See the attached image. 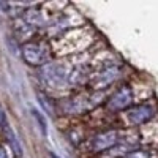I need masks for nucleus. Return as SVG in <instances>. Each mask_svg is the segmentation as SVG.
Returning a JSON list of instances; mask_svg holds the SVG:
<instances>
[{
    "label": "nucleus",
    "instance_id": "nucleus-10",
    "mask_svg": "<svg viewBox=\"0 0 158 158\" xmlns=\"http://www.w3.org/2000/svg\"><path fill=\"white\" fill-rule=\"evenodd\" d=\"M0 120H2V112H0Z\"/></svg>",
    "mask_w": 158,
    "mask_h": 158
},
{
    "label": "nucleus",
    "instance_id": "nucleus-1",
    "mask_svg": "<svg viewBox=\"0 0 158 158\" xmlns=\"http://www.w3.org/2000/svg\"><path fill=\"white\" fill-rule=\"evenodd\" d=\"M43 79L49 85L59 87L67 81V70L62 65H48L43 68Z\"/></svg>",
    "mask_w": 158,
    "mask_h": 158
},
{
    "label": "nucleus",
    "instance_id": "nucleus-9",
    "mask_svg": "<svg viewBox=\"0 0 158 158\" xmlns=\"http://www.w3.org/2000/svg\"><path fill=\"white\" fill-rule=\"evenodd\" d=\"M0 158H8V155H6V152L0 147Z\"/></svg>",
    "mask_w": 158,
    "mask_h": 158
},
{
    "label": "nucleus",
    "instance_id": "nucleus-7",
    "mask_svg": "<svg viewBox=\"0 0 158 158\" xmlns=\"http://www.w3.org/2000/svg\"><path fill=\"white\" fill-rule=\"evenodd\" d=\"M115 74V70H108V71H104V73H101L98 77H97V85L98 87H101V85H106V84H109L111 81H112V79L115 77L114 76Z\"/></svg>",
    "mask_w": 158,
    "mask_h": 158
},
{
    "label": "nucleus",
    "instance_id": "nucleus-5",
    "mask_svg": "<svg viewBox=\"0 0 158 158\" xmlns=\"http://www.w3.org/2000/svg\"><path fill=\"white\" fill-rule=\"evenodd\" d=\"M153 115V109L149 106H139L128 112V120L131 123H142Z\"/></svg>",
    "mask_w": 158,
    "mask_h": 158
},
{
    "label": "nucleus",
    "instance_id": "nucleus-3",
    "mask_svg": "<svg viewBox=\"0 0 158 158\" xmlns=\"http://www.w3.org/2000/svg\"><path fill=\"white\" fill-rule=\"evenodd\" d=\"M131 103V90L128 87H122L117 90L114 97L109 100V108L112 109H123Z\"/></svg>",
    "mask_w": 158,
    "mask_h": 158
},
{
    "label": "nucleus",
    "instance_id": "nucleus-6",
    "mask_svg": "<svg viewBox=\"0 0 158 158\" xmlns=\"http://www.w3.org/2000/svg\"><path fill=\"white\" fill-rule=\"evenodd\" d=\"M5 135H6V139H8V142H10L11 149L15 150L16 156H21V155H22V149H21V146H19V142H18V139H16L15 133H13V131H11L10 128H5Z\"/></svg>",
    "mask_w": 158,
    "mask_h": 158
},
{
    "label": "nucleus",
    "instance_id": "nucleus-8",
    "mask_svg": "<svg viewBox=\"0 0 158 158\" xmlns=\"http://www.w3.org/2000/svg\"><path fill=\"white\" fill-rule=\"evenodd\" d=\"M125 158H150V155H149L147 152L138 150V152H131V153H128Z\"/></svg>",
    "mask_w": 158,
    "mask_h": 158
},
{
    "label": "nucleus",
    "instance_id": "nucleus-2",
    "mask_svg": "<svg viewBox=\"0 0 158 158\" xmlns=\"http://www.w3.org/2000/svg\"><path fill=\"white\" fill-rule=\"evenodd\" d=\"M22 54H24V59L30 65H43L44 60H46V51L43 49L41 44H38V43L25 44Z\"/></svg>",
    "mask_w": 158,
    "mask_h": 158
},
{
    "label": "nucleus",
    "instance_id": "nucleus-4",
    "mask_svg": "<svg viewBox=\"0 0 158 158\" xmlns=\"http://www.w3.org/2000/svg\"><path fill=\"white\" fill-rule=\"evenodd\" d=\"M117 142V133L115 131H106V133H101L94 139V149L95 150H103L108 149Z\"/></svg>",
    "mask_w": 158,
    "mask_h": 158
}]
</instances>
